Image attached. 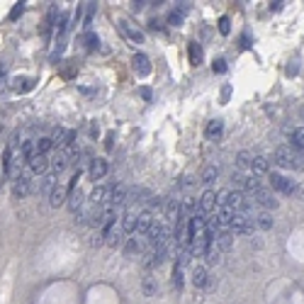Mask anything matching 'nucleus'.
<instances>
[{
	"instance_id": "obj_1",
	"label": "nucleus",
	"mask_w": 304,
	"mask_h": 304,
	"mask_svg": "<svg viewBox=\"0 0 304 304\" xmlns=\"http://www.w3.org/2000/svg\"><path fill=\"white\" fill-rule=\"evenodd\" d=\"M273 161L280 168H287V171H302L304 168L302 153H297L292 146H278L275 153H273Z\"/></svg>"
},
{
	"instance_id": "obj_2",
	"label": "nucleus",
	"mask_w": 304,
	"mask_h": 304,
	"mask_svg": "<svg viewBox=\"0 0 304 304\" xmlns=\"http://www.w3.org/2000/svg\"><path fill=\"white\" fill-rule=\"evenodd\" d=\"M270 185H273V190H278L282 195H292V197H302L304 200V187H300L290 178H285L282 173H270Z\"/></svg>"
},
{
	"instance_id": "obj_3",
	"label": "nucleus",
	"mask_w": 304,
	"mask_h": 304,
	"mask_svg": "<svg viewBox=\"0 0 304 304\" xmlns=\"http://www.w3.org/2000/svg\"><path fill=\"white\" fill-rule=\"evenodd\" d=\"M149 239H151V246H171V229L163 219H156L151 231H149Z\"/></svg>"
},
{
	"instance_id": "obj_4",
	"label": "nucleus",
	"mask_w": 304,
	"mask_h": 304,
	"mask_svg": "<svg viewBox=\"0 0 304 304\" xmlns=\"http://www.w3.org/2000/svg\"><path fill=\"white\" fill-rule=\"evenodd\" d=\"M253 229H255V219H253V214H234L231 227H229L231 234H251Z\"/></svg>"
},
{
	"instance_id": "obj_5",
	"label": "nucleus",
	"mask_w": 304,
	"mask_h": 304,
	"mask_svg": "<svg viewBox=\"0 0 304 304\" xmlns=\"http://www.w3.org/2000/svg\"><path fill=\"white\" fill-rule=\"evenodd\" d=\"M153 222H156V217H153V212H151V209L139 212V214H136V231H134V234H139V236H149V231H151Z\"/></svg>"
},
{
	"instance_id": "obj_6",
	"label": "nucleus",
	"mask_w": 304,
	"mask_h": 304,
	"mask_svg": "<svg viewBox=\"0 0 304 304\" xmlns=\"http://www.w3.org/2000/svg\"><path fill=\"white\" fill-rule=\"evenodd\" d=\"M253 204H260V207L268 212V209H278V204H280V202L275 200V195H273V192H268V190H263V187H260V190H255V192H253Z\"/></svg>"
},
{
	"instance_id": "obj_7",
	"label": "nucleus",
	"mask_w": 304,
	"mask_h": 304,
	"mask_svg": "<svg viewBox=\"0 0 304 304\" xmlns=\"http://www.w3.org/2000/svg\"><path fill=\"white\" fill-rule=\"evenodd\" d=\"M214 209H217V195H214L212 190H207V192L200 197V202H197V214L207 217V214H214Z\"/></svg>"
},
{
	"instance_id": "obj_8",
	"label": "nucleus",
	"mask_w": 304,
	"mask_h": 304,
	"mask_svg": "<svg viewBox=\"0 0 304 304\" xmlns=\"http://www.w3.org/2000/svg\"><path fill=\"white\" fill-rule=\"evenodd\" d=\"M234 182L241 187V190H246V192H255V190H260V180L255 178V176H248V173H234Z\"/></svg>"
},
{
	"instance_id": "obj_9",
	"label": "nucleus",
	"mask_w": 304,
	"mask_h": 304,
	"mask_svg": "<svg viewBox=\"0 0 304 304\" xmlns=\"http://www.w3.org/2000/svg\"><path fill=\"white\" fill-rule=\"evenodd\" d=\"M107 171H110V166H107L105 158H93V161H90V168H88V176H90V180L98 182L107 176Z\"/></svg>"
},
{
	"instance_id": "obj_10",
	"label": "nucleus",
	"mask_w": 304,
	"mask_h": 304,
	"mask_svg": "<svg viewBox=\"0 0 304 304\" xmlns=\"http://www.w3.org/2000/svg\"><path fill=\"white\" fill-rule=\"evenodd\" d=\"M66 200H68V187L63 182H56L54 190L49 192V204L51 207H61V204H66Z\"/></svg>"
},
{
	"instance_id": "obj_11",
	"label": "nucleus",
	"mask_w": 304,
	"mask_h": 304,
	"mask_svg": "<svg viewBox=\"0 0 304 304\" xmlns=\"http://www.w3.org/2000/svg\"><path fill=\"white\" fill-rule=\"evenodd\" d=\"M29 190H32V180H29V176H17L15 182H12V195L15 197H27L29 195Z\"/></svg>"
},
{
	"instance_id": "obj_12",
	"label": "nucleus",
	"mask_w": 304,
	"mask_h": 304,
	"mask_svg": "<svg viewBox=\"0 0 304 304\" xmlns=\"http://www.w3.org/2000/svg\"><path fill=\"white\" fill-rule=\"evenodd\" d=\"M120 32L131 42V44H144V32L141 29H136L134 25H129V22H120Z\"/></svg>"
},
{
	"instance_id": "obj_13",
	"label": "nucleus",
	"mask_w": 304,
	"mask_h": 304,
	"mask_svg": "<svg viewBox=\"0 0 304 304\" xmlns=\"http://www.w3.org/2000/svg\"><path fill=\"white\" fill-rule=\"evenodd\" d=\"M27 163H29V173H34V176H44L47 168H49V158L42 156V153H34Z\"/></svg>"
},
{
	"instance_id": "obj_14",
	"label": "nucleus",
	"mask_w": 304,
	"mask_h": 304,
	"mask_svg": "<svg viewBox=\"0 0 304 304\" xmlns=\"http://www.w3.org/2000/svg\"><path fill=\"white\" fill-rule=\"evenodd\" d=\"M68 163H71V156H68V151H59L51 161H49V166H51V171H54V176H61L66 168H68Z\"/></svg>"
},
{
	"instance_id": "obj_15",
	"label": "nucleus",
	"mask_w": 304,
	"mask_h": 304,
	"mask_svg": "<svg viewBox=\"0 0 304 304\" xmlns=\"http://www.w3.org/2000/svg\"><path fill=\"white\" fill-rule=\"evenodd\" d=\"M124 202H127V187H124V185H112V187H110L107 204H110V207H120Z\"/></svg>"
},
{
	"instance_id": "obj_16",
	"label": "nucleus",
	"mask_w": 304,
	"mask_h": 304,
	"mask_svg": "<svg viewBox=\"0 0 304 304\" xmlns=\"http://www.w3.org/2000/svg\"><path fill=\"white\" fill-rule=\"evenodd\" d=\"M107 197H110V185H98V187L90 192V204H95V207L107 204Z\"/></svg>"
},
{
	"instance_id": "obj_17",
	"label": "nucleus",
	"mask_w": 304,
	"mask_h": 304,
	"mask_svg": "<svg viewBox=\"0 0 304 304\" xmlns=\"http://www.w3.org/2000/svg\"><path fill=\"white\" fill-rule=\"evenodd\" d=\"M131 63H134V71H136V76L146 78V76L151 73V63H149V56H146V54H136V56L131 59Z\"/></svg>"
},
{
	"instance_id": "obj_18",
	"label": "nucleus",
	"mask_w": 304,
	"mask_h": 304,
	"mask_svg": "<svg viewBox=\"0 0 304 304\" xmlns=\"http://www.w3.org/2000/svg\"><path fill=\"white\" fill-rule=\"evenodd\" d=\"M209 282V273L204 265H192V285L195 287H207Z\"/></svg>"
},
{
	"instance_id": "obj_19",
	"label": "nucleus",
	"mask_w": 304,
	"mask_h": 304,
	"mask_svg": "<svg viewBox=\"0 0 304 304\" xmlns=\"http://www.w3.org/2000/svg\"><path fill=\"white\" fill-rule=\"evenodd\" d=\"M122 234H134L136 231V212H124L120 219Z\"/></svg>"
},
{
	"instance_id": "obj_20",
	"label": "nucleus",
	"mask_w": 304,
	"mask_h": 304,
	"mask_svg": "<svg viewBox=\"0 0 304 304\" xmlns=\"http://www.w3.org/2000/svg\"><path fill=\"white\" fill-rule=\"evenodd\" d=\"M214 243H217V248L224 253V251H229V248L234 246V234H231V231H217V234H214Z\"/></svg>"
},
{
	"instance_id": "obj_21",
	"label": "nucleus",
	"mask_w": 304,
	"mask_h": 304,
	"mask_svg": "<svg viewBox=\"0 0 304 304\" xmlns=\"http://www.w3.org/2000/svg\"><path fill=\"white\" fill-rule=\"evenodd\" d=\"M202 258L207 260V265H217L219 260H222V251L217 248V243L212 241L207 248H204V253H202Z\"/></svg>"
},
{
	"instance_id": "obj_22",
	"label": "nucleus",
	"mask_w": 304,
	"mask_h": 304,
	"mask_svg": "<svg viewBox=\"0 0 304 304\" xmlns=\"http://www.w3.org/2000/svg\"><path fill=\"white\" fill-rule=\"evenodd\" d=\"M68 209H71L73 214H78V212L83 209V192H80V190L68 192Z\"/></svg>"
},
{
	"instance_id": "obj_23",
	"label": "nucleus",
	"mask_w": 304,
	"mask_h": 304,
	"mask_svg": "<svg viewBox=\"0 0 304 304\" xmlns=\"http://www.w3.org/2000/svg\"><path fill=\"white\" fill-rule=\"evenodd\" d=\"M185 12H187V2H180V5H178V10H173V12L168 15V25L180 27L182 20H185Z\"/></svg>"
},
{
	"instance_id": "obj_24",
	"label": "nucleus",
	"mask_w": 304,
	"mask_h": 304,
	"mask_svg": "<svg viewBox=\"0 0 304 304\" xmlns=\"http://www.w3.org/2000/svg\"><path fill=\"white\" fill-rule=\"evenodd\" d=\"M253 219H255V227H258V229H263V231L273 229V224H275V219H273V214H270V212H260V214H255Z\"/></svg>"
},
{
	"instance_id": "obj_25",
	"label": "nucleus",
	"mask_w": 304,
	"mask_h": 304,
	"mask_svg": "<svg viewBox=\"0 0 304 304\" xmlns=\"http://www.w3.org/2000/svg\"><path fill=\"white\" fill-rule=\"evenodd\" d=\"M224 131V122L222 120H212L207 124V139H219Z\"/></svg>"
},
{
	"instance_id": "obj_26",
	"label": "nucleus",
	"mask_w": 304,
	"mask_h": 304,
	"mask_svg": "<svg viewBox=\"0 0 304 304\" xmlns=\"http://www.w3.org/2000/svg\"><path fill=\"white\" fill-rule=\"evenodd\" d=\"M268 168H270V163H268L265 156H253V161H251V171L253 173H268Z\"/></svg>"
},
{
	"instance_id": "obj_27",
	"label": "nucleus",
	"mask_w": 304,
	"mask_h": 304,
	"mask_svg": "<svg viewBox=\"0 0 304 304\" xmlns=\"http://www.w3.org/2000/svg\"><path fill=\"white\" fill-rule=\"evenodd\" d=\"M217 176H219V166L209 163V166H204V171H202V182H204V185H209V182L217 180Z\"/></svg>"
},
{
	"instance_id": "obj_28",
	"label": "nucleus",
	"mask_w": 304,
	"mask_h": 304,
	"mask_svg": "<svg viewBox=\"0 0 304 304\" xmlns=\"http://www.w3.org/2000/svg\"><path fill=\"white\" fill-rule=\"evenodd\" d=\"M144 292H146L149 297H153V295L158 292V282H156V278H153L151 273L144 278Z\"/></svg>"
},
{
	"instance_id": "obj_29",
	"label": "nucleus",
	"mask_w": 304,
	"mask_h": 304,
	"mask_svg": "<svg viewBox=\"0 0 304 304\" xmlns=\"http://www.w3.org/2000/svg\"><path fill=\"white\" fill-rule=\"evenodd\" d=\"M187 54H190V61H192V66H200V63H202V47H200L197 42H192V44H190Z\"/></svg>"
},
{
	"instance_id": "obj_30",
	"label": "nucleus",
	"mask_w": 304,
	"mask_h": 304,
	"mask_svg": "<svg viewBox=\"0 0 304 304\" xmlns=\"http://www.w3.org/2000/svg\"><path fill=\"white\" fill-rule=\"evenodd\" d=\"M34 153H37L34 141H25V144H22V149H20V158H22V161H29Z\"/></svg>"
},
{
	"instance_id": "obj_31",
	"label": "nucleus",
	"mask_w": 304,
	"mask_h": 304,
	"mask_svg": "<svg viewBox=\"0 0 304 304\" xmlns=\"http://www.w3.org/2000/svg\"><path fill=\"white\" fill-rule=\"evenodd\" d=\"M124 253H127L129 258H134V255H139V253H141V243H139V239H127V246H124Z\"/></svg>"
},
{
	"instance_id": "obj_32",
	"label": "nucleus",
	"mask_w": 304,
	"mask_h": 304,
	"mask_svg": "<svg viewBox=\"0 0 304 304\" xmlns=\"http://www.w3.org/2000/svg\"><path fill=\"white\" fill-rule=\"evenodd\" d=\"M34 146H37V153H42V156H47V153L54 149V144H51V139H49V136H44V139L34 141Z\"/></svg>"
},
{
	"instance_id": "obj_33",
	"label": "nucleus",
	"mask_w": 304,
	"mask_h": 304,
	"mask_svg": "<svg viewBox=\"0 0 304 304\" xmlns=\"http://www.w3.org/2000/svg\"><path fill=\"white\" fill-rule=\"evenodd\" d=\"M292 146L300 149V151H304V127H300V129L292 131Z\"/></svg>"
},
{
	"instance_id": "obj_34",
	"label": "nucleus",
	"mask_w": 304,
	"mask_h": 304,
	"mask_svg": "<svg viewBox=\"0 0 304 304\" xmlns=\"http://www.w3.org/2000/svg\"><path fill=\"white\" fill-rule=\"evenodd\" d=\"M54 185H56V176H54V173H51V176H44V178H42V192H51Z\"/></svg>"
},
{
	"instance_id": "obj_35",
	"label": "nucleus",
	"mask_w": 304,
	"mask_h": 304,
	"mask_svg": "<svg viewBox=\"0 0 304 304\" xmlns=\"http://www.w3.org/2000/svg\"><path fill=\"white\" fill-rule=\"evenodd\" d=\"M251 161H253V156H251L248 151H241V153H239V166H241V168H251Z\"/></svg>"
},
{
	"instance_id": "obj_36",
	"label": "nucleus",
	"mask_w": 304,
	"mask_h": 304,
	"mask_svg": "<svg viewBox=\"0 0 304 304\" xmlns=\"http://www.w3.org/2000/svg\"><path fill=\"white\" fill-rule=\"evenodd\" d=\"M173 285H176L178 290L182 287V268H180V265H176V268H173Z\"/></svg>"
},
{
	"instance_id": "obj_37",
	"label": "nucleus",
	"mask_w": 304,
	"mask_h": 304,
	"mask_svg": "<svg viewBox=\"0 0 304 304\" xmlns=\"http://www.w3.org/2000/svg\"><path fill=\"white\" fill-rule=\"evenodd\" d=\"M83 42H85V47H88V49H95V47L100 44V39H98L95 34H90V32H88V34L83 37Z\"/></svg>"
},
{
	"instance_id": "obj_38",
	"label": "nucleus",
	"mask_w": 304,
	"mask_h": 304,
	"mask_svg": "<svg viewBox=\"0 0 304 304\" xmlns=\"http://www.w3.org/2000/svg\"><path fill=\"white\" fill-rule=\"evenodd\" d=\"M219 32H222V34H229V32H231V22H229V17H219Z\"/></svg>"
},
{
	"instance_id": "obj_39",
	"label": "nucleus",
	"mask_w": 304,
	"mask_h": 304,
	"mask_svg": "<svg viewBox=\"0 0 304 304\" xmlns=\"http://www.w3.org/2000/svg\"><path fill=\"white\" fill-rule=\"evenodd\" d=\"M214 71H217V73H224V71H227V61L224 59L214 61Z\"/></svg>"
},
{
	"instance_id": "obj_40",
	"label": "nucleus",
	"mask_w": 304,
	"mask_h": 304,
	"mask_svg": "<svg viewBox=\"0 0 304 304\" xmlns=\"http://www.w3.org/2000/svg\"><path fill=\"white\" fill-rule=\"evenodd\" d=\"M20 12H22V5H20V2H17V7H15V10H12V12H10V17H12V20H15V17H17V15H20Z\"/></svg>"
},
{
	"instance_id": "obj_41",
	"label": "nucleus",
	"mask_w": 304,
	"mask_h": 304,
	"mask_svg": "<svg viewBox=\"0 0 304 304\" xmlns=\"http://www.w3.org/2000/svg\"><path fill=\"white\" fill-rule=\"evenodd\" d=\"M282 5H285L282 0H280V2H270V10H282Z\"/></svg>"
},
{
	"instance_id": "obj_42",
	"label": "nucleus",
	"mask_w": 304,
	"mask_h": 304,
	"mask_svg": "<svg viewBox=\"0 0 304 304\" xmlns=\"http://www.w3.org/2000/svg\"><path fill=\"white\" fill-rule=\"evenodd\" d=\"M141 95H144V98L149 100V98H151V90H149V88H141Z\"/></svg>"
},
{
	"instance_id": "obj_43",
	"label": "nucleus",
	"mask_w": 304,
	"mask_h": 304,
	"mask_svg": "<svg viewBox=\"0 0 304 304\" xmlns=\"http://www.w3.org/2000/svg\"><path fill=\"white\" fill-rule=\"evenodd\" d=\"M302 161H304V151H302Z\"/></svg>"
}]
</instances>
